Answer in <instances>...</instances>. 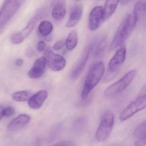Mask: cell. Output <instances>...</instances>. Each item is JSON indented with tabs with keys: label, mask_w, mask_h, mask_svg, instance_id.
<instances>
[{
	"label": "cell",
	"mask_w": 146,
	"mask_h": 146,
	"mask_svg": "<svg viewBox=\"0 0 146 146\" xmlns=\"http://www.w3.org/2000/svg\"><path fill=\"white\" fill-rule=\"evenodd\" d=\"M137 22L133 15H128L125 17L111 42L110 48L111 51L123 44L133 31Z\"/></svg>",
	"instance_id": "cell-1"
},
{
	"label": "cell",
	"mask_w": 146,
	"mask_h": 146,
	"mask_svg": "<svg viewBox=\"0 0 146 146\" xmlns=\"http://www.w3.org/2000/svg\"><path fill=\"white\" fill-rule=\"evenodd\" d=\"M105 66L103 62H99L92 66L87 76L81 92L83 100L87 98L93 89L103 76Z\"/></svg>",
	"instance_id": "cell-2"
},
{
	"label": "cell",
	"mask_w": 146,
	"mask_h": 146,
	"mask_svg": "<svg viewBox=\"0 0 146 146\" xmlns=\"http://www.w3.org/2000/svg\"><path fill=\"white\" fill-rule=\"evenodd\" d=\"M137 74V71L132 70L115 83L107 88L104 93L105 97L110 98L122 92L133 81Z\"/></svg>",
	"instance_id": "cell-3"
},
{
	"label": "cell",
	"mask_w": 146,
	"mask_h": 146,
	"mask_svg": "<svg viewBox=\"0 0 146 146\" xmlns=\"http://www.w3.org/2000/svg\"><path fill=\"white\" fill-rule=\"evenodd\" d=\"M115 122V115L111 111H105L102 116L96 133V139L99 142L106 140L109 136Z\"/></svg>",
	"instance_id": "cell-4"
},
{
	"label": "cell",
	"mask_w": 146,
	"mask_h": 146,
	"mask_svg": "<svg viewBox=\"0 0 146 146\" xmlns=\"http://www.w3.org/2000/svg\"><path fill=\"white\" fill-rule=\"evenodd\" d=\"M127 49L122 45L117 50L114 56L111 59L108 65V72L105 76V81H109L114 78L118 73L119 69L125 61Z\"/></svg>",
	"instance_id": "cell-5"
},
{
	"label": "cell",
	"mask_w": 146,
	"mask_h": 146,
	"mask_svg": "<svg viewBox=\"0 0 146 146\" xmlns=\"http://www.w3.org/2000/svg\"><path fill=\"white\" fill-rule=\"evenodd\" d=\"M21 0H5L0 9V27L3 28L19 9Z\"/></svg>",
	"instance_id": "cell-6"
},
{
	"label": "cell",
	"mask_w": 146,
	"mask_h": 146,
	"mask_svg": "<svg viewBox=\"0 0 146 146\" xmlns=\"http://www.w3.org/2000/svg\"><path fill=\"white\" fill-rule=\"evenodd\" d=\"M146 106V94L139 95L134 101L128 105L120 114V121H124L139 111L145 109Z\"/></svg>",
	"instance_id": "cell-7"
},
{
	"label": "cell",
	"mask_w": 146,
	"mask_h": 146,
	"mask_svg": "<svg viewBox=\"0 0 146 146\" xmlns=\"http://www.w3.org/2000/svg\"><path fill=\"white\" fill-rule=\"evenodd\" d=\"M43 12H39L28 21L26 26L19 32L15 33L11 37V42L15 44H19L30 35L37 22L42 18Z\"/></svg>",
	"instance_id": "cell-8"
},
{
	"label": "cell",
	"mask_w": 146,
	"mask_h": 146,
	"mask_svg": "<svg viewBox=\"0 0 146 146\" xmlns=\"http://www.w3.org/2000/svg\"><path fill=\"white\" fill-rule=\"evenodd\" d=\"M46 64L49 68L53 71L59 72L63 70L66 65L65 58L61 56L55 54L50 48H47L44 54Z\"/></svg>",
	"instance_id": "cell-9"
},
{
	"label": "cell",
	"mask_w": 146,
	"mask_h": 146,
	"mask_svg": "<svg viewBox=\"0 0 146 146\" xmlns=\"http://www.w3.org/2000/svg\"><path fill=\"white\" fill-rule=\"evenodd\" d=\"M96 42H97L96 39L93 40V41H92L88 47L87 48L81 59L79 61L78 64L75 66V67L74 68L71 72V77L72 79H76L81 74L82 72V71L87 63V61L90 56V54L93 50L94 45L96 44Z\"/></svg>",
	"instance_id": "cell-10"
},
{
	"label": "cell",
	"mask_w": 146,
	"mask_h": 146,
	"mask_svg": "<svg viewBox=\"0 0 146 146\" xmlns=\"http://www.w3.org/2000/svg\"><path fill=\"white\" fill-rule=\"evenodd\" d=\"M104 9L101 6H96L93 9L89 17V28L91 31L97 30L104 21Z\"/></svg>",
	"instance_id": "cell-11"
},
{
	"label": "cell",
	"mask_w": 146,
	"mask_h": 146,
	"mask_svg": "<svg viewBox=\"0 0 146 146\" xmlns=\"http://www.w3.org/2000/svg\"><path fill=\"white\" fill-rule=\"evenodd\" d=\"M48 97V93L45 90H40L31 96L28 100V105L33 110L39 109Z\"/></svg>",
	"instance_id": "cell-12"
},
{
	"label": "cell",
	"mask_w": 146,
	"mask_h": 146,
	"mask_svg": "<svg viewBox=\"0 0 146 146\" xmlns=\"http://www.w3.org/2000/svg\"><path fill=\"white\" fill-rule=\"evenodd\" d=\"M46 65V60L44 56L37 59L28 72L29 77L33 79H37L41 77L44 72Z\"/></svg>",
	"instance_id": "cell-13"
},
{
	"label": "cell",
	"mask_w": 146,
	"mask_h": 146,
	"mask_svg": "<svg viewBox=\"0 0 146 146\" xmlns=\"http://www.w3.org/2000/svg\"><path fill=\"white\" fill-rule=\"evenodd\" d=\"M31 120V117L26 114H21L13 119L7 126L8 130L14 131L20 129L26 126Z\"/></svg>",
	"instance_id": "cell-14"
},
{
	"label": "cell",
	"mask_w": 146,
	"mask_h": 146,
	"mask_svg": "<svg viewBox=\"0 0 146 146\" xmlns=\"http://www.w3.org/2000/svg\"><path fill=\"white\" fill-rule=\"evenodd\" d=\"M83 11V6L81 4L75 5L71 9L69 19L67 22L66 27L70 28L76 25L81 19Z\"/></svg>",
	"instance_id": "cell-15"
},
{
	"label": "cell",
	"mask_w": 146,
	"mask_h": 146,
	"mask_svg": "<svg viewBox=\"0 0 146 146\" xmlns=\"http://www.w3.org/2000/svg\"><path fill=\"white\" fill-rule=\"evenodd\" d=\"M135 146H145L146 143V123L145 121L136 127L133 133Z\"/></svg>",
	"instance_id": "cell-16"
},
{
	"label": "cell",
	"mask_w": 146,
	"mask_h": 146,
	"mask_svg": "<svg viewBox=\"0 0 146 146\" xmlns=\"http://www.w3.org/2000/svg\"><path fill=\"white\" fill-rule=\"evenodd\" d=\"M120 0H106L104 9V21L110 19L114 13Z\"/></svg>",
	"instance_id": "cell-17"
},
{
	"label": "cell",
	"mask_w": 146,
	"mask_h": 146,
	"mask_svg": "<svg viewBox=\"0 0 146 146\" xmlns=\"http://www.w3.org/2000/svg\"><path fill=\"white\" fill-rule=\"evenodd\" d=\"M66 13V7L65 3L59 1L55 4L52 9V17L57 20H61L65 17Z\"/></svg>",
	"instance_id": "cell-18"
},
{
	"label": "cell",
	"mask_w": 146,
	"mask_h": 146,
	"mask_svg": "<svg viewBox=\"0 0 146 146\" xmlns=\"http://www.w3.org/2000/svg\"><path fill=\"white\" fill-rule=\"evenodd\" d=\"M146 3V0H138L135 5L133 15L137 21L145 15Z\"/></svg>",
	"instance_id": "cell-19"
},
{
	"label": "cell",
	"mask_w": 146,
	"mask_h": 146,
	"mask_svg": "<svg viewBox=\"0 0 146 146\" xmlns=\"http://www.w3.org/2000/svg\"><path fill=\"white\" fill-rule=\"evenodd\" d=\"M78 42V35L75 31H72L69 33L65 41V45L67 49L72 50L75 48Z\"/></svg>",
	"instance_id": "cell-20"
},
{
	"label": "cell",
	"mask_w": 146,
	"mask_h": 146,
	"mask_svg": "<svg viewBox=\"0 0 146 146\" xmlns=\"http://www.w3.org/2000/svg\"><path fill=\"white\" fill-rule=\"evenodd\" d=\"M53 26L52 23L47 21H43L39 24L38 27L39 33L45 37L49 36L53 31Z\"/></svg>",
	"instance_id": "cell-21"
},
{
	"label": "cell",
	"mask_w": 146,
	"mask_h": 146,
	"mask_svg": "<svg viewBox=\"0 0 146 146\" xmlns=\"http://www.w3.org/2000/svg\"><path fill=\"white\" fill-rule=\"evenodd\" d=\"M31 92L28 91H21L15 92L12 94V99L18 102H25L29 99L31 96Z\"/></svg>",
	"instance_id": "cell-22"
},
{
	"label": "cell",
	"mask_w": 146,
	"mask_h": 146,
	"mask_svg": "<svg viewBox=\"0 0 146 146\" xmlns=\"http://www.w3.org/2000/svg\"><path fill=\"white\" fill-rule=\"evenodd\" d=\"M106 45H107V39L105 37L103 38L99 42H98L97 45L96 47L95 54H94L96 57H99L103 55V54H104Z\"/></svg>",
	"instance_id": "cell-23"
},
{
	"label": "cell",
	"mask_w": 146,
	"mask_h": 146,
	"mask_svg": "<svg viewBox=\"0 0 146 146\" xmlns=\"http://www.w3.org/2000/svg\"><path fill=\"white\" fill-rule=\"evenodd\" d=\"M15 112V109L12 106H8L3 108V116L7 117H9L13 115Z\"/></svg>",
	"instance_id": "cell-24"
},
{
	"label": "cell",
	"mask_w": 146,
	"mask_h": 146,
	"mask_svg": "<svg viewBox=\"0 0 146 146\" xmlns=\"http://www.w3.org/2000/svg\"><path fill=\"white\" fill-rule=\"evenodd\" d=\"M65 45V41L63 39L59 40L55 43L53 46V48L55 50H61Z\"/></svg>",
	"instance_id": "cell-25"
},
{
	"label": "cell",
	"mask_w": 146,
	"mask_h": 146,
	"mask_svg": "<svg viewBox=\"0 0 146 146\" xmlns=\"http://www.w3.org/2000/svg\"><path fill=\"white\" fill-rule=\"evenodd\" d=\"M45 46L46 44L44 41H40L37 44V49L39 52H43L45 50Z\"/></svg>",
	"instance_id": "cell-26"
},
{
	"label": "cell",
	"mask_w": 146,
	"mask_h": 146,
	"mask_svg": "<svg viewBox=\"0 0 146 146\" xmlns=\"http://www.w3.org/2000/svg\"><path fill=\"white\" fill-rule=\"evenodd\" d=\"M26 146H40V139H36Z\"/></svg>",
	"instance_id": "cell-27"
},
{
	"label": "cell",
	"mask_w": 146,
	"mask_h": 146,
	"mask_svg": "<svg viewBox=\"0 0 146 146\" xmlns=\"http://www.w3.org/2000/svg\"><path fill=\"white\" fill-rule=\"evenodd\" d=\"M52 146H72V145L70 144V143L65 142V141H62V142L56 143Z\"/></svg>",
	"instance_id": "cell-28"
},
{
	"label": "cell",
	"mask_w": 146,
	"mask_h": 146,
	"mask_svg": "<svg viewBox=\"0 0 146 146\" xmlns=\"http://www.w3.org/2000/svg\"><path fill=\"white\" fill-rule=\"evenodd\" d=\"M24 63V61L22 59H19L16 60L15 62V66H17L20 67L22 66Z\"/></svg>",
	"instance_id": "cell-29"
},
{
	"label": "cell",
	"mask_w": 146,
	"mask_h": 146,
	"mask_svg": "<svg viewBox=\"0 0 146 146\" xmlns=\"http://www.w3.org/2000/svg\"><path fill=\"white\" fill-rule=\"evenodd\" d=\"M133 0H121V3L123 5H127L131 2Z\"/></svg>",
	"instance_id": "cell-30"
},
{
	"label": "cell",
	"mask_w": 146,
	"mask_h": 146,
	"mask_svg": "<svg viewBox=\"0 0 146 146\" xmlns=\"http://www.w3.org/2000/svg\"><path fill=\"white\" fill-rule=\"evenodd\" d=\"M4 107L2 106H0V120L2 118L3 116V110Z\"/></svg>",
	"instance_id": "cell-31"
},
{
	"label": "cell",
	"mask_w": 146,
	"mask_h": 146,
	"mask_svg": "<svg viewBox=\"0 0 146 146\" xmlns=\"http://www.w3.org/2000/svg\"><path fill=\"white\" fill-rule=\"evenodd\" d=\"M2 29V28H1V27H0V32H1V31Z\"/></svg>",
	"instance_id": "cell-32"
},
{
	"label": "cell",
	"mask_w": 146,
	"mask_h": 146,
	"mask_svg": "<svg viewBox=\"0 0 146 146\" xmlns=\"http://www.w3.org/2000/svg\"><path fill=\"white\" fill-rule=\"evenodd\" d=\"M113 146H122L121 145H115Z\"/></svg>",
	"instance_id": "cell-33"
}]
</instances>
